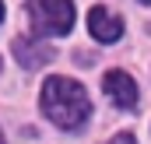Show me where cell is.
<instances>
[{"label":"cell","instance_id":"obj_6","mask_svg":"<svg viewBox=\"0 0 151 144\" xmlns=\"http://www.w3.org/2000/svg\"><path fill=\"white\" fill-rule=\"evenodd\" d=\"M109 144H137V137H134V134H116Z\"/></svg>","mask_w":151,"mask_h":144},{"label":"cell","instance_id":"obj_4","mask_svg":"<svg viewBox=\"0 0 151 144\" xmlns=\"http://www.w3.org/2000/svg\"><path fill=\"white\" fill-rule=\"evenodd\" d=\"M88 32L99 42H116V39L123 35V21L116 14H109L106 7H91L88 11Z\"/></svg>","mask_w":151,"mask_h":144},{"label":"cell","instance_id":"obj_9","mask_svg":"<svg viewBox=\"0 0 151 144\" xmlns=\"http://www.w3.org/2000/svg\"><path fill=\"white\" fill-rule=\"evenodd\" d=\"M0 144H4V137H0Z\"/></svg>","mask_w":151,"mask_h":144},{"label":"cell","instance_id":"obj_3","mask_svg":"<svg viewBox=\"0 0 151 144\" xmlns=\"http://www.w3.org/2000/svg\"><path fill=\"white\" fill-rule=\"evenodd\" d=\"M102 88L119 109H137V81L127 71H109L102 77Z\"/></svg>","mask_w":151,"mask_h":144},{"label":"cell","instance_id":"obj_1","mask_svg":"<svg viewBox=\"0 0 151 144\" xmlns=\"http://www.w3.org/2000/svg\"><path fill=\"white\" fill-rule=\"evenodd\" d=\"M42 112H46V120H53V127L77 130L91 116V102H88V91L77 81H70V77H49L42 84Z\"/></svg>","mask_w":151,"mask_h":144},{"label":"cell","instance_id":"obj_7","mask_svg":"<svg viewBox=\"0 0 151 144\" xmlns=\"http://www.w3.org/2000/svg\"><path fill=\"white\" fill-rule=\"evenodd\" d=\"M0 21H4V0H0Z\"/></svg>","mask_w":151,"mask_h":144},{"label":"cell","instance_id":"obj_2","mask_svg":"<svg viewBox=\"0 0 151 144\" xmlns=\"http://www.w3.org/2000/svg\"><path fill=\"white\" fill-rule=\"evenodd\" d=\"M28 18L39 35H67L74 28L70 0H28Z\"/></svg>","mask_w":151,"mask_h":144},{"label":"cell","instance_id":"obj_8","mask_svg":"<svg viewBox=\"0 0 151 144\" xmlns=\"http://www.w3.org/2000/svg\"><path fill=\"white\" fill-rule=\"evenodd\" d=\"M141 4H151V0H141Z\"/></svg>","mask_w":151,"mask_h":144},{"label":"cell","instance_id":"obj_5","mask_svg":"<svg viewBox=\"0 0 151 144\" xmlns=\"http://www.w3.org/2000/svg\"><path fill=\"white\" fill-rule=\"evenodd\" d=\"M14 56H18V63H21V67L35 71V67H42V63H49V60H53V49H49V46H39V42L14 39Z\"/></svg>","mask_w":151,"mask_h":144}]
</instances>
